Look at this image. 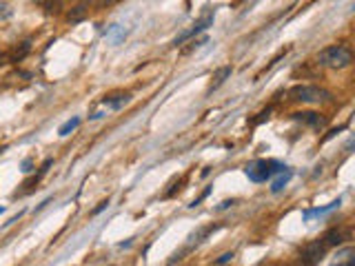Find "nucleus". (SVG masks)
Wrapping results in <instances>:
<instances>
[{"label":"nucleus","mask_w":355,"mask_h":266,"mask_svg":"<svg viewBox=\"0 0 355 266\" xmlns=\"http://www.w3.org/2000/svg\"><path fill=\"white\" fill-rule=\"evenodd\" d=\"M351 62H353V53L344 45H331L317 53V64L329 66V69H344Z\"/></svg>","instance_id":"nucleus-1"},{"label":"nucleus","mask_w":355,"mask_h":266,"mask_svg":"<svg viewBox=\"0 0 355 266\" xmlns=\"http://www.w3.org/2000/svg\"><path fill=\"white\" fill-rule=\"evenodd\" d=\"M289 167L280 164V162L275 160H253L249 162L247 167H244V173H247V178L251 182H267V180H271L275 173H284Z\"/></svg>","instance_id":"nucleus-2"},{"label":"nucleus","mask_w":355,"mask_h":266,"mask_svg":"<svg viewBox=\"0 0 355 266\" xmlns=\"http://www.w3.org/2000/svg\"><path fill=\"white\" fill-rule=\"evenodd\" d=\"M291 100L295 102H322V100H331V93L324 91L320 87H313V84H295V87L289 91Z\"/></svg>","instance_id":"nucleus-3"},{"label":"nucleus","mask_w":355,"mask_h":266,"mask_svg":"<svg viewBox=\"0 0 355 266\" xmlns=\"http://www.w3.org/2000/svg\"><path fill=\"white\" fill-rule=\"evenodd\" d=\"M327 255V246H324L322 240H315V242H309L302 251H300V262L302 266H317Z\"/></svg>","instance_id":"nucleus-4"},{"label":"nucleus","mask_w":355,"mask_h":266,"mask_svg":"<svg viewBox=\"0 0 355 266\" xmlns=\"http://www.w3.org/2000/svg\"><path fill=\"white\" fill-rule=\"evenodd\" d=\"M211 25H213V14H211V11H206V14L202 16L200 20L193 25V29H189V31H185V34H180V36H178V38L173 40V47L182 45V42H185V40H189V38H193V36L202 34V31H204V29H209Z\"/></svg>","instance_id":"nucleus-5"},{"label":"nucleus","mask_w":355,"mask_h":266,"mask_svg":"<svg viewBox=\"0 0 355 266\" xmlns=\"http://www.w3.org/2000/svg\"><path fill=\"white\" fill-rule=\"evenodd\" d=\"M293 120L313 126V129H322V126L327 124V118L320 116V113H315V111H298V113H293Z\"/></svg>","instance_id":"nucleus-6"},{"label":"nucleus","mask_w":355,"mask_h":266,"mask_svg":"<svg viewBox=\"0 0 355 266\" xmlns=\"http://www.w3.org/2000/svg\"><path fill=\"white\" fill-rule=\"evenodd\" d=\"M129 102H131V93H111V95H105V98H102V105L113 109V111H118V109L129 105Z\"/></svg>","instance_id":"nucleus-7"},{"label":"nucleus","mask_w":355,"mask_h":266,"mask_svg":"<svg viewBox=\"0 0 355 266\" xmlns=\"http://www.w3.org/2000/svg\"><path fill=\"white\" fill-rule=\"evenodd\" d=\"M344 240H346V233L342 231V228H329V231L324 233V238H322L324 246H340Z\"/></svg>","instance_id":"nucleus-8"},{"label":"nucleus","mask_w":355,"mask_h":266,"mask_svg":"<svg viewBox=\"0 0 355 266\" xmlns=\"http://www.w3.org/2000/svg\"><path fill=\"white\" fill-rule=\"evenodd\" d=\"M231 74H233V66L226 64V66H220V69L213 74V82H211V91L218 87H222V84L226 82V78H231Z\"/></svg>","instance_id":"nucleus-9"},{"label":"nucleus","mask_w":355,"mask_h":266,"mask_svg":"<svg viewBox=\"0 0 355 266\" xmlns=\"http://www.w3.org/2000/svg\"><path fill=\"white\" fill-rule=\"evenodd\" d=\"M340 204H342V200L338 197V200H333V202H331V204H327V207H317V209H311V211H304V213H302V217H304V220H311V217H313V215H324V213H329V211H333V209H338V207H340Z\"/></svg>","instance_id":"nucleus-10"},{"label":"nucleus","mask_w":355,"mask_h":266,"mask_svg":"<svg viewBox=\"0 0 355 266\" xmlns=\"http://www.w3.org/2000/svg\"><path fill=\"white\" fill-rule=\"evenodd\" d=\"M291 175H293V173L289 171V169H286V171H284V173H280V175H278V178H275V180H273V182H271V191H273V193H280V191H282V189H284V186H286V184H289V180H291Z\"/></svg>","instance_id":"nucleus-11"},{"label":"nucleus","mask_w":355,"mask_h":266,"mask_svg":"<svg viewBox=\"0 0 355 266\" xmlns=\"http://www.w3.org/2000/svg\"><path fill=\"white\" fill-rule=\"evenodd\" d=\"M87 9H89V5H76L71 11H69V22H80L84 16H87Z\"/></svg>","instance_id":"nucleus-12"},{"label":"nucleus","mask_w":355,"mask_h":266,"mask_svg":"<svg viewBox=\"0 0 355 266\" xmlns=\"http://www.w3.org/2000/svg\"><path fill=\"white\" fill-rule=\"evenodd\" d=\"M78 126H80V118H71V120H67V122H65L63 126H60V129H58V133H60V136L65 138V136H69L71 131H76Z\"/></svg>","instance_id":"nucleus-13"},{"label":"nucleus","mask_w":355,"mask_h":266,"mask_svg":"<svg viewBox=\"0 0 355 266\" xmlns=\"http://www.w3.org/2000/svg\"><path fill=\"white\" fill-rule=\"evenodd\" d=\"M29 49H32V42H29V40H27V42H22V49L14 53V62H18V60H22V58L29 53Z\"/></svg>","instance_id":"nucleus-14"},{"label":"nucleus","mask_w":355,"mask_h":266,"mask_svg":"<svg viewBox=\"0 0 355 266\" xmlns=\"http://www.w3.org/2000/svg\"><path fill=\"white\" fill-rule=\"evenodd\" d=\"M209 193H211V186H206V189H204V191H202V193H200V197H195V200H193V202H191V204H189V207H191V209H195V207H198V204L202 202V200H204L206 195H209Z\"/></svg>","instance_id":"nucleus-15"},{"label":"nucleus","mask_w":355,"mask_h":266,"mask_svg":"<svg viewBox=\"0 0 355 266\" xmlns=\"http://www.w3.org/2000/svg\"><path fill=\"white\" fill-rule=\"evenodd\" d=\"M233 257H235V255H233V251H231V253H224V255H220V257L216 259V264H218V266H222V264H226V262H231Z\"/></svg>","instance_id":"nucleus-16"},{"label":"nucleus","mask_w":355,"mask_h":266,"mask_svg":"<svg viewBox=\"0 0 355 266\" xmlns=\"http://www.w3.org/2000/svg\"><path fill=\"white\" fill-rule=\"evenodd\" d=\"M109 207V200H105V202H100V204H98V207L94 209V211H91V215H98V213H102V211H105Z\"/></svg>","instance_id":"nucleus-17"},{"label":"nucleus","mask_w":355,"mask_h":266,"mask_svg":"<svg viewBox=\"0 0 355 266\" xmlns=\"http://www.w3.org/2000/svg\"><path fill=\"white\" fill-rule=\"evenodd\" d=\"M32 169H34V162H32V160H29V158L22 160V171H24V173H29Z\"/></svg>","instance_id":"nucleus-18"},{"label":"nucleus","mask_w":355,"mask_h":266,"mask_svg":"<svg viewBox=\"0 0 355 266\" xmlns=\"http://www.w3.org/2000/svg\"><path fill=\"white\" fill-rule=\"evenodd\" d=\"M51 162H53L51 158H47L45 162H42V167H40V175H42V173H47V169H49V167H51Z\"/></svg>","instance_id":"nucleus-19"},{"label":"nucleus","mask_w":355,"mask_h":266,"mask_svg":"<svg viewBox=\"0 0 355 266\" xmlns=\"http://www.w3.org/2000/svg\"><path fill=\"white\" fill-rule=\"evenodd\" d=\"M233 204H235V200H226V202H222L218 209H229V207H233Z\"/></svg>","instance_id":"nucleus-20"},{"label":"nucleus","mask_w":355,"mask_h":266,"mask_svg":"<svg viewBox=\"0 0 355 266\" xmlns=\"http://www.w3.org/2000/svg\"><path fill=\"white\" fill-rule=\"evenodd\" d=\"M45 7H49V11H58L60 9V3H53V5L51 3H45Z\"/></svg>","instance_id":"nucleus-21"},{"label":"nucleus","mask_w":355,"mask_h":266,"mask_svg":"<svg viewBox=\"0 0 355 266\" xmlns=\"http://www.w3.org/2000/svg\"><path fill=\"white\" fill-rule=\"evenodd\" d=\"M351 255H353V253H351ZM351 255H348V259H346L344 264H335V266H355V259H353Z\"/></svg>","instance_id":"nucleus-22"},{"label":"nucleus","mask_w":355,"mask_h":266,"mask_svg":"<svg viewBox=\"0 0 355 266\" xmlns=\"http://www.w3.org/2000/svg\"><path fill=\"white\" fill-rule=\"evenodd\" d=\"M3 151H5V147H0V153H3Z\"/></svg>","instance_id":"nucleus-23"},{"label":"nucleus","mask_w":355,"mask_h":266,"mask_svg":"<svg viewBox=\"0 0 355 266\" xmlns=\"http://www.w3.org/2000/svg\"><path fill=\"white\" fill-rule=\"evenodd\" d=\"M3 211H5V209H3V207H0V213H3Z\"/></svg>","instance_id":"nucleus-24"},{"label":"nucleus","mask_w":355,"mask_h":266,"mask_svg":"<svg viewBox=\"0 0 355 266\" xmlns=\"http://www.w3.org/2000/svg\"><path fill=\"white\" fill-rule=\"evenodd\" d=\"M282 266H286V264H282Z\"/></svg>","instance_id":"nucleus-25"}]
</instances>
